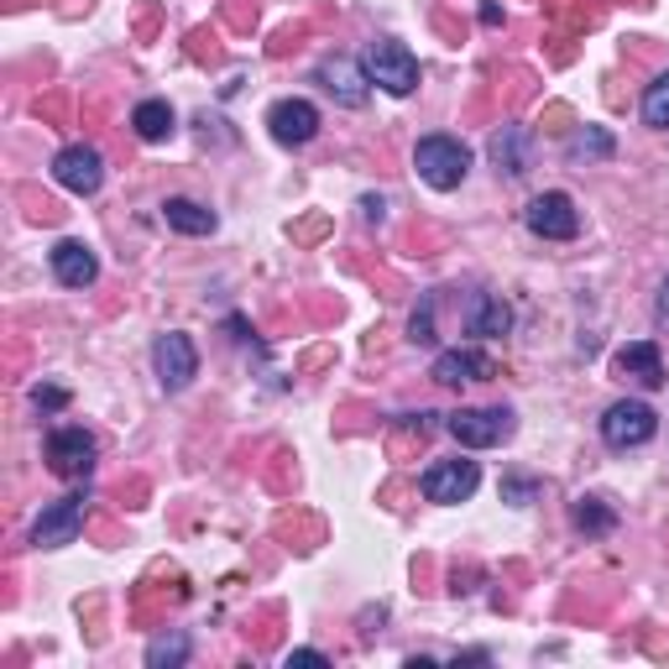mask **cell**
Here are the masks:
<instances>
[{
  "label": "cell",
  "mask_w": 669,
  "mask_h": 669,
  "mask_svg": "<svg viewBox=\"0 0 669 669\" xmlns=\"http://www.w3.org/2000/svg\"><path fill=\"white\" fill-rule=\"evenodd\" d=\"M413 168H419V178H424L429 188L450 194V188H460V178L471 173V152L460 147L456 136H424V141L413 147Z\"/></svg>",
  "instance_id": "cell-1"
},
{
  "label": "cell",
  "mask_w": 669,
  "mask_h": 669,
  "mask_svg": "<svg viewBox=\"0 0 669 669\" xmlns=\"http://www.w3.org/2000/svg\"><path fill=\"white\" fill-rule=\"evenodd\" d=\"M361 63H367V79L382 84L387 95H413V89H419V58L408 53L402 42H393V37L372 42Z\"/></svg>",
  "instance_id": "cell-2"
},
{
  "label": "cell",
  "mask_w": 669,
  "mask_h": 669,
  "mask_svg": "<svg viewBox=\"0 0 669 669\" xmlns=\"http://www.w3.org/2000/svg\"><path fill=\"white\" fill-rule=\"evenodd\" d=\"M450 434H456L466 450H492V445H503V439H512V413L508 408H456L450 413Z\"/></svg>",
  "instance_id": "cell-3"
},
{
  "label": "cell",
  "mask_w": 669,
  "mask_h": 669,
  "mask_svg": "<svg viewBox=\"0 0 669 669\" xmlns=\"http://www.w3.org/2000/svg\"><path fill=\"white\" fill-rule=\"evenodd\" d=\"M654 429H659V419H654V408L639 398H622L607 408V419H602V439L612 445V450H633V445H648L654 439Z\"/></svg>",
  "instance_id": "cell-4"
},
{
  "label": "cell",
  "mask_w": 669,
  "mask_h": 669,
  "mask_svg": "<svg viewBox=\"0 0 669 669\" xmlns=\"http://www.w3.org/2000/svg\"><path fill=\"white\" fill-rule=\"evenodd\" d=\"M48 466H53V476H63V482H84L89 466H95V439L79 424L53 429L48 434Z\"/></svg>",
  "instance_id": "cell-5"
},
{
  "label": "cell",
  "mask_w": 669,
  "mask_h": 669,
  "mask_svg": "<svg viewBox=\"0 0 669 669\" xmlns=\"http://www.w3.org/2000/svg\"><path fill=\"white\" fill-rule=\"evenodd\" d=\"M476 482H482L476 460H434L424 476H419V492H424L429 503H466L476 492Z\"/></svg>",
  "instance_id": "cell-6"
},
{
  "label": "cell",
  "mask_w": 669,
  "mask_h": 669,
  "mask_svg": "<svg viewBox=\"0 0 669 669\" xmlns=\"http://www.w3.org/2000/svg\"><path fill=\"white\" fill-rule=\"evenodd\" d=\"M523 220H529V231L544 236V241H570L581 231V214H575L570 194H538V199H529Z\"/></svg>",
  "instance_id": "cell-7"
},
{
  "label": "cell",
  "mask_w": 669,
  "mask_h": 669,
  "mask_svg": "<svg viewBox=\"0 0 669 669\" xmlns=\"http://www.w3.org/2000/svg\"><path fill=\"white\" fill-rule=\"evenodd\" d=\"M152 367H158V382L168 393H184L194 372H199V350L188 335H158V346H152Z\"/></svg>",
  "instance_id": "cell-8"
},
{
  "label": "cell",
  "mask_w": 669,
  "mask_h": 669,
  "mask_svg": "<svg viewBox=\"0 0 669 669\" xmlns=\"http://www.w3.org/2000/svg\"><path fill=\"white\" fill-rule=\"evenodd\" d=\"M320 84L335 95V106H367V95H372V79H367V63H356V58H340L330 53L320 63Z\"/></svg>",
  "instance_id": "cell-9"
},
{
  "label": "cell",
  "mask_w": 669,
  "mask_h": 669,
  "mask_svg": "<svg viewBox=\"0 0 669 669\" xmlns=\"http://www.w3.org/2000/svg\"><path fill=\"white\" fill-rule=\"evenodd\" d=\"M53 178L69 194H100V184H106V162H100V152L95 147H63L53 158Z\"/></svg>",
  "instance_id": "cell-10"
},
{
  "label": "cell",
  "mask_w": 669,
  "mask_h": 669,
  "mask_svg": "<svg viewBox=\"0 0 669 669\" xmlns=\"http://www.w3.org/2000/svg\"><path fill=\"white\" fill-rule=\"evenodd\" d=\"M84 529V497H63L53 508L37 518V529H32V544L37 549H58V544H74Z\"/></svg>",
  "instance_id": "cell-11"
},
{
  "label": "cell",
  "mask_w": 669,
  "mask_h": 669,
  "mask_svg": "<svg viewBox=\"0 0 669 669\" xmlns=\"http://www.w3.org/2000/svg\"><path fill=\"white\" fill-rule=\"evenodd\" d=\"M268 126L283 147H303V141H314V132H320V110L309 106V100H277L268 110Z\"/></svg>",
  "instance_id": "cell-12"
},
{
  "label": "cell",
  "mask_w": 669,
  "mask_h": 669,
  "mask_svg": "<svg viewBox=\"0 0 669 669\" xmlns=\"http://www.w3.org/2000/svg\"><path fill=\"white\" fill-rule=\"evenodd\" d=\"M434 382L439 387H460V382H492L497 376V361L486 356V350H445V356H434Z\"/></svg>",
  "instance_id": "cell-13"
},
{
  "label": "cell",
  "mask_w": 669,
  "mask_h": 669,
  "mask_svg": "<svg viewBox=\"0 0 669 669\" xmlns=\"http://www.w3.org/2000/svg\"><path fill=\"white\" fill-rule=\"evenodd\" d=\"M612 367H617V376H633L639 387H665V361H659V346L654 340H633V346H622L612 356Z\"/></svg>",
  "instance_id": "cell-14"
},
{
  "label": "cell",
  "mask_w": 669,
  "mask_h": 669,
  "mask_svg": "<svg viewBox=\"0 0 669 669\" xmlns=\"http://www.w3.org/2000/svg\"><path fill=\"white\" fill-rule=\"evenodd\" d=\"M53 277L63 288H89V283L100 277V262H95V251L84 241H58L53 246Z\"/></svg>",
  "instance_id": "cell-15"
},
{
  "label": "cell",
  "mask_w": 669,
  "mask_h": 669,
  "mask_svg": "<svg viewBox=\"0 0 669 669\" xmlns=\"http://www.w3.org/2000/svg\"><path fill=\"white\" fill-rule=\"evenodd\" d=\"M529 147H534V136L523 132V126H503V132L492 136V162H497V173H508V178H523L529 173Z\"/></svg>",
  "instance_id": "cell-16"
},
{
  "label": "cell",
  "mask_w": 669,
  "mask_h": 669,
  "mask_svg": "<svg viewBox=\"0 0 669 669\" xmlns=\"http://www.w3.org/2000/svg\"><path fill=\"white\" fill-rule=\"evenodd\" d=\"M466 330L482 335V340H497V335H508L512 330V309L497 294H476L471 314H466Z\"/></svg>",
  "instance_id": "cell-17"
},
{
  "label": "cell",
  "mask_w": 669,
  "mask_h": 669,
  "mask_svg": "<svg viewBox=\"0 0 669 669\" xmlns=\"http://www.w3.org/2000/svg\"><path fill=\"white\" fill-rule=\"evenodd\" d=\"M162 220H168L178 236H210L214 231V210L194 205V199H168V205H162Z\"/></svg>",
  "instance_id": "cell-18"
},
{
  "label": "cell",
  "mask_w": 669,
  "mask_h": 669,
  "mask_svg": "<svg viewBox=\"0 0 669 669\" xmlns=\"http://www.w3.org/2000/svg\"><path fill=\"white\" fill-rule=\"evenodd\" d=\"M132 126L141 141H168V136H173V106H168V100H141V106L132 110Z\"/></svg>",
  "instance_id": "cell-19"
},
{
  "label": "cell",
  "mask_w": 669,
  "mask_h": 669,
  "mask_svg": "<svg viewBox=\"0 0 669 669\" xmlns=\"http://www.w3.org/2000/svg\"><path fill=\"white\" fill-rule=\"evenodd\" d=\"M570 518H575V529L591 538H602L617 529V512L607 508V497H575V512H570Z\"/></svg>",
  "instance_id": "cell-20"
},
{
  "label": "cell",
  "mask_w": 669,
  "mask_h": 669,
  "mask_svg": "<svg viewBox=\"0 0 669 669\" xmlns=\"http://www.w3.org/2000/svg\"><path fill=\"white\" fill-rule=\"evenodd\" d=\"M188 659V639L184 633H162V639L147 643V665L152 669H178Z\"/></svg>",
  "instance_id": "cell-21"
},
{
  "label": "cell",
  "mask_w": 669,
  "mask_h": 669,
  "mask_svg": "<svg viewBox=\"0 0 669 669\" xmlns=\"http://www.w3.org/2000/svg\"><path fill=\"white\" fill-rule=\"evenodd\" d=\"M643 121L648 126H669V74L648 84V95H643Z\"/></svg>",
  "instance_id": "cell-22"
},
{
  "label": "cell",
  "mask_w": 669,
  "mask_h": 669,
  "mask_svg": "<svg viewBox=\"0 0 669 669\" xmlns=\"http://www.w3.org/2000/svg\"><path fill=\"white\" fill-rule=\"evenodd\" d=\"M612 152V136L596 132V126H586V132L570 141V162H586V158H607Z\"/></svg>",
  "instance_id": "cell-23"
},
{
  "label": "cell",
  "mask_w": 669,
  "mask_h": 669,
  "mask_svg": "<svg viewBox=\"0 0 669 669\" xmlns=\"http://www.w3.org/2000/svg\"><path fill=\"white\" fill-rule=\"evenodd\" d=\"M408 340H413V346H434V298H424V309L413 314V324H408Z\"/></svg>",
  "instance_id": "cell-24"
},
{
  "label": "cell",
  "mask_w": 669,
  "mask_h": 669,
  "mask_svg": "<svg viewBox=\"0 0 669 669\" xmlns=\"http://www.w3.org/2000/svg\"><path fill=\"white\" fill-rule=\"evenodd\" d=\"M251 22H257V5H251V0H231V27L246 32Z\"/></svg>",
  "instance_id": "cell-25"
},
{
  "label": "cell",
  "mask_w": 669,
  "mask_h": 669,
  "mask_svg": "<svg viewBox=\"0 0 669 669\" xmlns=\"http://www.w3.org/2000/svg\"><path fill=\"white\" fill-rule=\"evenodd\" d=\"M32 402H37V408H63V402H69V393H63V387H37V393H32Z\"/></svg>",
  "instance_id": "cell-26"
},
{
  "label": "cell",
  "mask_w": 669,
  "mask_h": 669,
  "mask_svg": "<svg viewBox=\"0 0 669 669\" xmlns=\"http://www.w3.org/2000/svg\"><path fill=\"white\" fill-rule=\"evenodd\" d=\"M503 497H508V503H529V497H534V482H503Z\"/></svg>",
  "instance_id": "cell-27"
},
{
  "label": "cell",
  "mask_w": 669,
  "mask_h": 669,
  "mask_svg": "<svg viewBox=\"0 0 669 669\" xmlns=\"http://www.w3.org/2000/svg\"><path fill=\"white\" fill-rule=\"evenodd\" d=\"M288 659H294V665H330V659H324L320 648H294Z\"/></svg>",
  "instance_id": "cell-28"
},
{
  "label": "cell",
  "mask_w": 669,
  "mask_h": 669,
  "mask_svg": "<svg viewBox=\"0 0 669 669\" xmlns=\"http://www.w3.org/2000/svg\"><path fill=\"white\" fill-rule=\"evenodd\" d=\"M482 27H503V5H497V0L482 5Z\"/></svg>",
  "instance_id": "cell-29"
},
{
  "label": "cell",
  "mask_w": 669,
  "mask_h": 669,
  "mask_svg": "<svg viewBox=\"0 0 669 669\" xmlns=\"http://www.w3.org/2000/svg\"><path fill=\"white\" fill-rule=\"evenodd\" d=\"M320 231H324V220H303V225H298L294 236H298V241H314V236H320Z\"/></svg>",
  "instance_id": "cell-30"
},
{
  "label": "cell",
  "mask_w": 669,
  "mask_h": 669,
  "mask_svg": "<svg viewBox=\"0 0 669 669\" xmlns=\"http://www.w3.org/2000/svg\"><path fill=\"white\" fill-rule=\"evenodd\" d=\"M361 210H367V220H382V199H372V194H367V199H361Z\"/></svg>",
  "instance_id": "cell-31"
},
{
  "label": "cell",
  "mask_w": 669,
  "mask_h": 669,
  "mask_svg": "<svg viewBox=\"0 0 669 669\" xmlns=\"http://www.w3.org/2000/svg\"><path fill=\"white\" fill-rule=\"evenodd\" d=\"M659 320H669V283H665V294H659Z\"/></svg>",
  "instance_id": "cell-32"
}]
</instances>
